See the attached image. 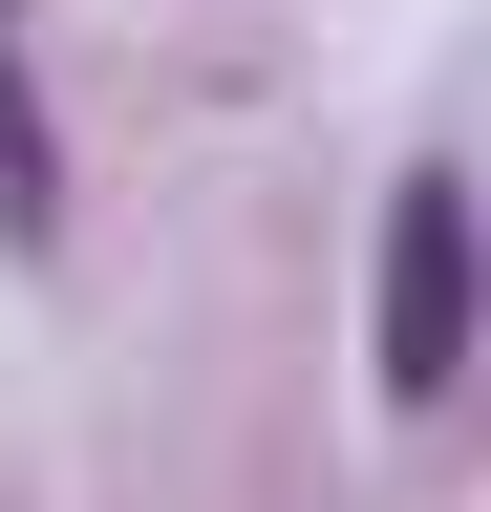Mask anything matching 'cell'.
Masks as SVG:
<instances>
[{
    "label": "cell",
    "instance_id": "obj_1",
    "mask_svg": "<svg viewBox=\"0 0 491 512\" xmlns=\"http://www.w3.org/2000/svg\"><path fill=\"white\" fill-rule=\"evenodd\" d=\"M385 384H406V406L470 384V192H449V171L385 192Z\"/></svg>",
    "mask_w": 491,
    "mask_h": 512
},
{
    "label": "cell",
    "instance_id": "obj_2",
    "mask_svg": "<svg viewBox=\"0 0 491 512\" xmlns=\"http://www.w3.org/2000/svg\"><path fill=\"white\" fill-rule=\"evenodd\" d=\"M0 214H22V235L65 214V150H43V107H22V43H0Z\"/></svg>",
    "mask_w": 491,
    "mask_h": 512
}]
</instances>
